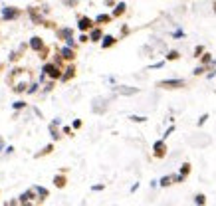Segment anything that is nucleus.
Returning a JSON list of instances; mask_svg holds the SVG:
<instances>
[{"label":"nucleus","instance_id":"nucleus-8","mask_svg":"<svg viewBox=\"0 0 216 206\" xmlns=\"http://www.w3.org/2000/svg\"><path fill=\"white\" fill-rule=\"evenodd\" d=\"M113 42H115V40H113V38H111V36H105V42H103V46L107 48V46H111V44H113Z\"/></svg>","mask_w":216,"mask_h":206},{"label":"nucleus","instance_id":"nucleus-1","mask_svg":"<svg viewBox=\"0 0 216 206\" xmlns=\"http://www.w3.org/2000/svg\"><path fill=\"white\" fill-rule=\"evenodd\" d=\"M185 81L182 79H169V81H161V85L163 87H176V85H182Z\"/></svg>","mask_w":216,"mask_h":206},{"label":"nucleus","instance_id":"nucleus-2","mask_svg":"<svg viewBox=\"0 0 216 206\" xmlns=\"http://www.w3.org/2000/svg\"><path fill=\"white\" fill-rule=\"evenodd\" d=\"M16 16H18V10H10V8H4L2 10V18H6V20L16 18Z\"/></svg>","mask_w":216,"mask_h":206},{"label":"nucleus","instance_id":"nucleus-10","mask_svg":"<svg viewBox=\"0 0 216 206\" xmlns=\"http://www.w3.org/2000/svg\"><path fill=\"white\" fill-rule=\"evenodd\" d=\"M56 184H58V186H63V178L58 176V178H56Z\"/></svg>","mask_w":216,"mask_h":206},{"label":"nucleus","instance_id":"nucleus-12","mask_svg":"<svg viewBox=\"0 0 216 206\" xmlns=\"http://www.w3.org/2000/svg\"><path fill=\"white\" fill-rule=\"evenodd\" d=\"M105 20H109V16H99V18H97V22H105Z\"/></svg>","mask_w":216,"mask_h":206},{"label":"nucleus","instance_id":"nucleus-5","mask_svg":"<svg viewBox=\"0 0 216 206\" xmlns=\"http://www.w3.org/2000/svg\"><path fill=\"white\" fill-rule=\"evenodd\" d=\"M30 44H32V48H34V50H40V48H42L40 38H32V42H30Z\"/></svg>","mask_w":216,"mask_h":206},{"label":"nucleus","instance_id":"nucleus-4","mask_svg":"<svg viewBox=\"0 0 216 206\" xmlns=\"http://www.w3.org/2000/svg\"><path fill=\"white\" fill-rule=\"evenodd\" d=\"M89 26H91V20L89 18H82V20H79V28H82V30H87Z\"/></svg>","mask_w":216,"mask_h":206},{"label":"nucleus","instance_id":"nucleus-7","mask_svg":"<svg viewBox=\"0 0 216 206\" xmlns=\"http://www.w3.org/2000/svg\"><path fill=\"white\" fill-rule=\"evenodd\" d=\"M99 38H101V32H99V30H95L93 34H91V40H93V42H97Z\"/></svg>","mask_w":216,"mask_h":206},{"label":"nucleus","instance_id":"nucleus-3","mask_svg":"<svg viewBox=\"0 0 216 206\" xmlns=\"http://www.w3.org/2000/svg\"><path fill=\"white\" fill-rule=\"evenodd\" d=\"M44 72H46V73H50L52 77H60V72H58V68H56V66H46V68H44Z\"/></svg>","mask_w":216,"mask_h":206},{"label":"nucleus","instance_id":"nucleus-14","mask_svg":"<svg viewBox=\"0 0 216 206\" xmlns=\"http://www.w3.org/2000/svg\"><path fill=\"white\" fill-rule=\"evenodd\" d=\"M176 56H179V54H176V52H171V54H169V59H175Z\"/></svg>","mask_w":216,"mask_h":206},{"label":"nucleus","instance_id":"nucleus-13","mask_svg":"<svg viewBox=\"0 0 216 206\" xmlns=\"http://www.w3.org/2000/svg\"><path fill=\"white\" fill-rule=\"evenodd\" d=\"M14 107H16V109H20V107H24V103H22V101H16Z\"/></svg>","mask_w":216,"mask_h":206},{"label":"nucleus","instance_id":"nucleus-6","mask_svg":"<svg viewBox=\"0 0 216 206\" xmlns=\"http://www.w3.org/2000/svg\"><path fill=\"white\" fill-rule=\"evenodd\" d=\"M62 54H63V58H68V59H69V58H73V56H72V50H69V48H63Z\"/></svg>","mask_w":216,"mask_h":206},{"label":"nucleus","instance_id":"nucleus-11","mask_svg":"<svg viewBox=\"0 0 216 206\" xmlns=\"http://www.w3.org/2000/svg\"><path fill=\"white\" fill-rule=\"evenodd\" d=\"M171 182V178L169 176H167V178H163V180H161V184H163V186H167V184H169Z\"/></svg>","mask_w":216,"mask_h":206},{"label":"nucleus","instance_id":"nucleus-9","mask_svg":"<svg viewBox=\"0 0 216 206\" xmlns=\"http://www.w3.org/2000/svg\"><path fill=\"white\" fill-rule=\"evenodd\" d=\"M123 10H125V4H119V6H117V10H115V16H117V14H121Z\"/></svg>","mask_w":216,"mask_h":206}]
</instances>
